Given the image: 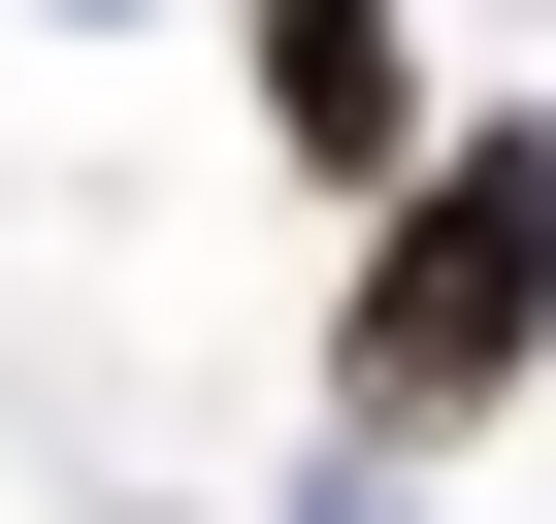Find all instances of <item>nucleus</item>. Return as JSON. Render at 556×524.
Wrapping results in <instances>:
<instances>
[{"label":"nucleus","instance_id":"obj_1","mask_svg":"<svg viewBox=\"0 0 556 524\" xmlns=\"http://www.w3.org/2000/svg\"><path fill=\"white\" fill-rule=\"evenodd\" d=\"M523 361H556V132H426V164L361 197V296H328V426H361V459H458Z\"/></svg>","mask_w":556,"mask_h":524},{"label":"nucleus","instance_id":"obj_2","mask_svg":"<svg viewBox=\"0 0 556 524\" xmlns=\"http://www.w3.org/2000/svg\"><path fill=\"white\" fill-rule=\"evenodd\" d=\"M229 99H262L295 197H393L426 164V0H229Z\"/></svg>","mask_w":556,"mask_h":524}]
</instances>
